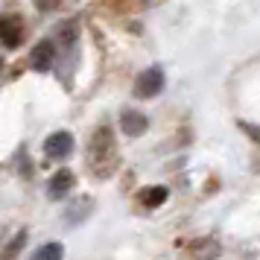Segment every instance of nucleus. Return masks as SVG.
<instances>
[{
    "label": "nucleus",
    "instance_id": "1",
    "mask_svg": "<svg viewBox=\"0 0 260 260\" xmlns=\"http://www.w3.org/2000/svg\"><path fill=\"white\" fill-rule=\"evenodd\" d=\"M88 167L100 178H108L117 170V146H114V135H111L108 126H100L91 135V143H88Z\"/></svg>",
    "mask_w": 260,
    "mask_h": 260
},
{
    "label": "nucleus",
    "instance_id": "2",
    "mask_svg": "<svg viewBox=\"0 0 260 260\" xmlns=\"http://www.w3.org/2000/svg\"><path fill=\"white\" fill-rule=\"evenodd\" d=\"M158 91H164V71H161V68H149V71H143L141 76L135 79V96L149 100V96H155Z\"/></svg>",
    "mask_w": 260,
    "mask_h": 260
},
{
    "label": "nucleus",
    "instance_id": "3",
    "mask_svg": "<svg viewBox=\"0 0 260 260\" xmlns=\"http://www.w3.org/2000/svg\"><path fill=\"white\" fill-rule=\"evenodd\" d=\"M73 152V135L71 132H53L47 141H44V158L50 161H61Z\"/></svg>",
    "mask_w": 260,
    "mask_h": 260
},
{
    "label": "nucleus",
    "instance_id": "4",
    "mask_svg": "<svg viewBox=\"0 0 260 260\" xmlns=\"http://www.w3.org/2000/svg\"><path fill=\"white\" fill-rule=\"evenodd\" d=\"M21 38H24V24H21V18H15V15H0V44L3 47H21Z\"/></svg>",
    "mask_w": 260,
    "mask_h": 260
},
{
    "label": "nucleus",
    "instance_id": "5",
    "mask_svg": "<svg viewBox=\"0 0 260 260\" xmlns=\"http://www.w3.org/2000/svg\"><path fill=\"white\" fill-rule=\"evenodd\" d=\"M53 61H56V41H38L36 50H32V56H29V64H32V71L44 73L53 68Z\"/></svg>",
    "mask_w": 260,
    "mask_h": 260
},
{
    "label": "nucleus",
    "instance_id": "6",
    "mask_svg": "<svg viewBox=\"0 0 260 260\" xmlns=\"http://www.w3.org/2000/svg\"><path fill=\"white\" fill-rule=\"evenodd\" d=\"M73 184H76V176H73L71 170H59L56 176L50 178L47 196H50V199H64V196L73 190Z\"/></svg>",
    "mask_w": 260,
    "mask_h": 260
},
{
    "label": "nucleus",
    "instance_id": "7",
    "mask_svg": "<svg viewBox=\"0 0 260 260\" xmlns=\"http://www.w3.org/2000/svg\"><path fill=\"white\" fill-rule=\"evenodd\" d=\"M146 126H149V120L143 117L141 111H123V117H120V129L126 132L129 138L143 135V132H146Z\"/></svg>",
    "mask_w": 260,
    "mask_h": 260
},
{
    "label": "nucleus",
    "instance_id": "8",
    "mask_svg": "<svg viewBox=\"0 0 260 260\" xmlns=\"http://www.w3.org/2000/svg\"><path fill=\"white\" fill-rule=\"evenodd\" d=\"M190 251L196 254L199 260H211L219 254V243L211 240V237H205V240H196V243H190Z\"/></svg>",
    "mask_w": 260,
    "mask_h": 260
},
{
    "label": "nucleus",
    "instance_id": "9",
    "mask_svg": "<svg viewBox=\"0 0 260 260\" xmlns=\"http://www.w3.org/2000/svg\"><path fill=\"white\" fill-rule=\"evenodd\" d=\"M167 196H170L167 187H149V190H143L138 199H141L143 208H161V205L167 202Z\"/></svg>",
    "mask_w": 260,
    "mask_h": 260
},
{
    "label": "nucleus",
    "instance_id": "10",
    "mask_svg": "<svg viewBox=\"0 0 260 260\" xmlns=\"http://www.w3.org/2000/svg\"><path fill=\"white\" fill-rule=\"evenodd\" d=\"M29 260H64V246L61 243H47V246L36 248V254Z\"/></svg>",
    "mask_w": 260,
    "mask_h": 260
},
{
    "label": "nucleus",
    "instance_id": "11",
    "mask_svg": "<svg viewBox=\"0 0 260 260\" xmlns=\"http://www.w3.org/2000/svg\"><path fill=\"white\" fill-rule=\"evenodd\" d=\"M24 243H26V234H24V231H21V234L15 237V240H12V243H9V246L3 248V257H0V260H15V257H18V251L24 248Z\"/></svg>",
    "mask_w": 260,
    "mask_h": 260
},
{
    "label": "nucleus",
    "instance_id": "12",
    "mask_svg": "<svg viewBox=\"0 0 260 260\" xmlns=\"http://www.w3.org/2000/svg\"><path fill=\"white\" fill-rule=\"evenodd\" d=\"M240 129L246 132L248 138H251V141H254V143L260 146V126H251V123H240Z\"/></svg>",
    "mask_w": 260,
    "mask_h": 260
},
{
    "label": "nucleus",
    "instance_id": "13",
    "mask_svg": "<svg viewBox=\"0 0 260 260\" xmlns=\"http://www.w3.org/2000/svg\"><path fill=\"white\" fill-rule=\"evenodd\" d=\"M61 0H36V6L41 9V12H50V9H56Z\"/></svg>",
    "mask_w": 260,
    "mask_h": 260
},
{
    "label": "nucleus",
    "instance_id": "14",
    "mask_svg": "<svg viewBox=\"0 0 260 260\" xmlns=\"http://www.w3.org/2000/svg\"><path fill=\"white\" fill-rule=\"evenodd\" d=\"M0 71H3V59H0Z\"/></svg>",
    "mask_w": 260,
    "mask_h": 260
}]
</instances>
